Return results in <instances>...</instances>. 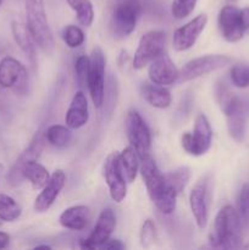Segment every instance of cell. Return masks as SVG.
Returning a JSON list of instances; mask_svg holds the SVG:
<instances>
[{
    "instance_id": "7c38bea8",
    "label": "cell",
    "mask_w": 249,
    "mask_h": 250,
    "mask_svg": "<svg viewBox=\"0 0 249 250\" xmlns=\"http://www.w3.org/2000/svg\"><path fill=\"white\" fill-rule=\"evenodd\" d=\"M27 70L17 59L5 56L0 61V85L17 93H24L27 88Z\"/></svg>"
},
{
    "instance_id": "5bb4252c",
    "label": "cell",
    "mask_w": 249,
    "mask_h": 250,
    "mask_svg": "<svg viewBox=\"0 0 249 250\" xmlns=\"http://www.w3.org/2000/svg\"><path fill=\"white\" fill-rule=\"evenodd\" d=\"M116 229V216L111 208H105L99 214L94 229L87 238L81 241V247L83 249L100 248L107 239L111 238Z\"/></svg>"
},
{
    "instance_id": "74e56055",
    "label": "cell",
    "mask_w": 249,
    "mask_h": 250,
    "mask_svg": "<svg viewBox=\"0 0 249 250\" xmlns=\"http://www.w3.org/2000/svg\"><path fill=\"white\" fill-rule=\"evenodd\" d=\"M10 243V236L5 232L0 231V249H4L9 246Z\"/></svg>"
},
{
    "instance_id": "83f0119b",
    "label": "cell",
    "mask_w": 249,
    "mask_h": 250,
    "mask_svg": "<svg viewBox=\"0 0 249 250\" xmlns=\"http://www.w3.org/2000/svg\"><path fill=\"white\" fill-rule=\"evenodd\" d=\"M22 209L19 203L10 195L0 193V220L4 222H14L20 219Z\"/></svg>"
},
{
    "instance_id": "8d00e7d4",
    "label": "cell",
    "mask_w": 249,
    "mask_h": 250,
    "mask_svg": "<svg viewBox=\"0 0 249 250\" xmlns=\"http://www.w3.org/2000/svg\"><path fill=\"white\" fill-rule=\"evenodd\" d=\"M242 12V21L246 31H249V7H244L241 10Z\"/></svg>"
},
{
    "instance_id": "d4e9b609",
    "label": "cell",
    "mask_w": 249,
    "mask_h": 250,
    "mask_svg": "<svg viewBox=\"0 0 249 250\" xmlns=\"http://www.w3.org/2000/svg\"><path fill=\"white\" fill-rule=\"evenodd\" d=\"M139 156L131 146H126L124 150L120 153V167L124 173V180L127 183H132L137 177V173L139 171Z\"/></svg>"
},
{
    "instance_id": "60d3db41",
    "label": "cell",
    "mask_w": 249,
    "mask_h": 250,
    "mask_svg": "<svg viewBox=\"0 0 249 250\" xmlns=\"http://www.w3.org/2000/svg\"><path fill=\"white\" fill-rule=\"evenodd\" d=\"M229 1H237V0H229Z\"/></svg>"
},
{
    "instance_id": "52a82bcc",
    "label": "cell",
    "mask_w": 249,
    "mask_h": 250,
    "mask_svg": "<svg viewBox=\"0 0 249 250\" xmlns=\"http://www.w3.org/2000/svg\"><path fill=\"white\" fill-rule=\"evenodd\" d=\"M141 15V5L136 0H124L116 5L111 16V31L115 38L124 39L134 31Z\"/></svg>"
},
{
    "instance_id": "5b68a950",
    "label": "cell",
    "mask_w": 249,
    "mask_h": 250,
    "mask_svg": "<svg viewBox=\"0 0 249 250\" xmlns=\"http://www.w3.org/2000/svg\"><path fill=\"white\" fill-rule=\"evenodd\" d=\"M166 33L163 31H149L139 39L133 56V68L142 70L151 61L165 54Z\"/></svg>"
},
{
    "instance_id": "484cf974",
    "label": "cell",
    "mask_w": 249,
    "mask_h": 250,
    "mask_svg": "<svg viewBox=\"0 0 249 250\" xmlns=\"http://www.w3.org/2000/svg\"><path fill=\"white\" fill-rule=\"evenodd\" d=\"M46 142L50 146H56V148H63L70 143L72 134H71V128L62 125H53L48 127L44 132Z\"/></svg>"
},
{
    "instance_id": "4dcf8cb0",
    "label": "cell",
    "mask_w": 249,
    "mask_h": 250,
    "mask_svg": "<svg viewBox=\"0 0 249 250\" xmlns=\"http://www.w3.org/2000/svg\"><path fill=\"white\" fill-rule=\"evenodd\" d=\"M62 39L66 45L71 49H76L84 43V32L75 24H68L62 32Z\"/></svg>"
},
{
    "instance_id": "ba28073f",
    "label": "cell",
    "mask_w": 249,
    "mask_h": 250,
    "mask_svg": "<svg viewBox=\"0 0 249 250\" xmlns=\"http://www.w3.org/2000/svg\"><path fill=\"white\" fill-rule=\"evenodd\" d=\"M232 62V59L227 55H204L200 58H195L188 61L185 66L180 70L177 83L188 82L202 76L208 75L210 72L226 67Z\"/></svg>"
},
{
    "instance_id": "ffe728a7",
    "label": "cell",
    "mask_w": 249,
    "mask_h": 250,
    "mask_svg": "<svg viewBox=\"0 0 249 250\" xmlns=\"http://www.w3.org/2000/svg\"><path fill=\"white\" fill-rule=\"evenodd\" d=\"M89 120L88 100L82 90L76 92L65 116V124L68 128L78 129L84 126Z\"/></svg>"
},
{
    "instance_id": "f1b7e54d",
    "label": "cell",
    "mask_w": 249,
    "mask_h": 250,
    "mask_svg": "<svg viewBox=\"0 0 249 250\" xmlns=\"http://www.w3.org/2000/svg\"><path fill=\"white\" fill-rule=\"evenodd\" d=\"M76 81L81 89L87 87L90 73V58L87 55H80L75 61Z\"/></svg>"
},
{
    "instance_id": "6da1fadb",
    "label": "cell",
    "mask_w": 249,
    "mask_h": 250,
    "mask_svg": "<svg viewBox=\"0 0 249 250\" xmlns=\"http://www.w3.org/2000/svg\"><path fill=\"white\" fill-rule=\"evenodd\" d=\"M139 171L143 177L146 192L151 202L164 215H171L176 210L177 192L170 186L165 175L159 170L158 165L150 155L141 159Z\"/></svg>"
},
{
    "instance_id": "4fadbf2b",
    "label": "cell",
    "mask_w": 249,
    "mask_h": 250,
    "mask_svg": "<svg viewBox=\"0 0 249 250\" xmlns=\"http://www.w3.org/2000/svg\"><path fill=\"white\" fill-rule=\"evenodd\" d=\"M217 24L222 38L228 43L241 41L247 32L242 21L241 9L234 5H226L220 10Z\"/></svg>"
},
{
    "instance_id": "cb8c5ba5",
    "label": "cell",
    "mask_w": 249,
    "mask_h": 250,
    "mask_svg": "<svg viewBox=\"0 0 249 250\" xmlns=\"http://www.w3.org/2000/svg\"><path fill=\"white\" fill-rule=\"evenodd\" d=\"M23 180H27L32 185L34 189H42L50 180L49 171L44 167L38 160H33L27 163L22 168Z\"/></svg>"
},
{
    "instance_id": "7402d4cb",
    "label": "cell",
    "mask_w": 249,
    "mask_h": 250,
    "mask_svg": "<svg viewBox=\"0 0 249 250\" xmlns=\"http://www.w3.org/2000/svg\"><path fill=\"white\" fill-rule=\"evenodd\" d=\"M12 36H14L15 42L19 45V48L26 54L28 60L32 63H36V43H34L33 38H32L31 33H29L28 28L24 24L20 23V22L14 21L11 24Z\"/></svg>"
},
{
    "instance_id": "f35d334b",
    "label": "cell",
    "mask_w": 249,
    "mask_h": 250,
    "mask_svg": "<svg viewBox=\"0 0 249 250\" xmlns=\"http://www.w3.org/2000/svg\"><path fill=\"white\" fill-rule=\"evenodd\" d=\"M41 248H43V249H50V247H48V246H38V247H36V249H41Z\"/></svg>"
},
{
    "instance_id": "ab89813d",
    "label": "cell",
    "mask_w": 249,
    "mask_h": 250,
    "mask_svg": "<svg viewBox=\"0 0 249 250\" xmlns=\"http://www.w3.org/2000/svg\"><path fill=\"white\" fill-rule=\"evenodd\" d=\"M2 172H4V166H2L1 164H0V175H1Z\"/></svg>"
},
{
    "instance_id": "b9f144b4",
    "label": "cell",
    "mask_w": 249,
    "mask_h": 250,
    "mask_svg": "<svg viewBox=\"0 0 249 250\" xmlns=\"http://www.w3.org/2000/svg\"><path fill=\"white\" fill-rule=\"evenodd\" d=\"M0 5H1V0H0Z\"/></svg>"
},
{
    "instance_id": "9c48e42d",
    "label": "cell",
    "mask_w": 249,
    "mask_h": 250,
    "mask_svg": "<svg viewBox=\"0 0 249 250\" xmlns=\"http://www.w3.org/2000/svg\"><path fill=\"white\" fill-rule=\"evenodd\" d=\"M90 73L88 90L95 107H102L105 102V66L106 59L99 46H95L90 54Z\"/></svg>"
},
{
    "instance_id": "3957f363",
    "label": "cell",
    "mask_w": 249,
    "mask_h": 250,
    "mask_svg": "<svg viewBox=\"0 0 249 250\" xmlns=\"http://www.w3.org/2000/svg\"><path fill=\"white\" fill-rule=\"evenodd\" d=\"M27 28L34 43L48 55L55 51V39L44 9V0H24Z\"/></svg>"
},
{
    "instance_id": "8fae6325",
    "label": "cell",
    "mask_w": 249,
    "mask_h": 250,
    "mask_svg": "<svg viewBox=\"0 0 249 250\" xmlns=\"http://www.w3.org/2000/svg\"><path fill=\"white\" fill-rule=\"evenodd\" d=\"M103 172L111 199L115 203L124 202L127 195V181L124 180L120 167V153L114 151L107 155L104 161Z\"/></svg>"
},
{
    "instance_id": "f546056e",
    "label": "cell",
    "mask_w": 249,
    "mask_h": 250,
    "mask_svg": "<svg viewBox=\"0 0 249 250\" xmlns=\"http://www.w3.org/2000/svg\"><path fill=\"white\" fill-rule=\"evenodd\" d=\"M166 180L170 183L171 187L177 192V194L185 190L186 186H187L188 181L190 178V170L188 167H180L177 170L168 172L165 175Z\"/></svg>"
},
{
    "instance_id": "603a6c76",
    "label": "cell",
    "mask_w": 249,
    "mask_h": 250,
    "mask_svg": "<svg viewBox=\"0 0 249 250\" xmlns=\"http://www.w3.org/2000/svg\"><path fill=\"white\" fill-rule=\"evenodd\" d=\"M143 95L146 103L155 109H167L172 103L170 90L164 85H158L154 84V83L145 84Z\"/></svg>"
},
{
    "instance_id": "d6986e66",
    "label": "cell",
    "mask_w": 249,
    "mask_h": 250,
    "mask_svg": "<svg viewBox=\"0 0 249 250\" xmlns=\"http://www.w3.org/2000/svg\"><path fill=\"white\" fill-rule=\"evenodd\" d=\"M66 183V175L62 170L54 171L45 186L42 188V192L37 195L34 200V210L37 212H45L53 207L58 199L59 194L63 189Z\"/></svg>"
},
{
    "instance_id": "836d02e7",
    "label": "cell",
    "mask_w": 249,
    "mask_h": 250,
    "mask_svg": "<svg viewBox=\"0 0 249 250\" xmlns=\"http://www.w3.org/2000/svg\"><path fill=\"white\" fill-rule=\"evenodd\" d=\"M238 214L243 226L249 227V183L244 185L239 192Z\"/></svg>"
},
{
    "instance_id": "1f68e13d",
    "label": "cell",
    "mask_w": 249,
    "mask_h": 250,
    "mask_svg": "<svg viewBox=\"0 0 249 250\" xmlns=\"http://www.w3.org/2000/svg\"><path fill=\"white\" fill-rule=\"evenodd\" d=\"M231 82L237 88L249 87V65L246 63H236L229 71Z\"/></svg>"
},
{
    "instance_id": "d590c367",
    "label": "cell",
    "mask_w": 249,
    "mask_h": 250,
    "mask_svg": "<svg viewBox=\"0 0 249 250\" xmlns=\"http://www.w3.org/2000/svg\"><path fill=\"white\" fill-rule=\"evenodd\" d=\"M100 248L107 249V250H121L124 248V246L121 243V241H119V239L110 238V239H107V241L105 242V243L103 244Z\"/></svg>"
},
{
    "instance_id": "30bf717a",
    "label": "cell",
    "mask_w": 249,
    "mask_h": 250,
    "mask_svg": "<svg viewBox=\"0 0 249 250\" xmlns=\"http://www.w3.org/2000/svg\"><path fill=\"white\" fill-rule=\"evenodd\" d=\"M210 200H211V187L208 176L200 178L193 187L189 194V207L195 224L200 229H204L209 221Z\"/></svg>"
},
{
    "instance_id": "e0dca14e",
    "label": "cell",
    "mask_w": 249,
    "mask_h": 250,
    "mask_svg": "<svg viewBox=\"0 0 249 250\" xmlns=\"http://www.w3.org/2000/svg\"><path fill=\"white\" fill-rule=\"evenodd\" d=\"M180 70L167 54H163L149 63L148 76L151 83L158 85H172L177 83Z\"/></svg>"
},
{
    "instance_id": "ac0fdd59",
    "label": "cell",
    "mask_w": 249,
    "mask_h": 250,
    "mask_svg": "<svg viewBox=\"0 0 249 250\" xmlns=\"http://www.w3.org/2000/svg\"><path fill=\"white\" fill-rule=\"evenodd\" d=\"M227 119V128L232 138L237 142H242L246 136L247 111L243 102L234 95L233 99L222 109Z\"/></svg>"
},
{
    "instance_id": "4316f807",
    "label": "cell",
    "mask_w": 249,
    "mask_h": 250,
    "mask_svg": "<svg viewBox=\"0 0 249 250\" xmlns=\"http://www.w3.org/2000/svg\"><path fill=\"white\" fill-rule=\"evenodd\" d=\"M71 9L75 11L77 21L82 26H92L94 21V9L90 0H66Z\"/></svg>"
},
{
    "instance_id": "9a60e30c",
    "label": "cell",
    "mask_w": 249,
    "mask_h": 250,
    "mask_svg": "<svg viewBox=\"0 0 249 250\" xmlns=\"http://www.w3.org/2000/svg\"><path fill=\"white\" fill-rule=\"evenodd\" d=\"M45 136L42 131H38L34 137L32 138L29 146L24 149L23 153L17 158V160L15 161L14 165L10 168L9 173H7L6 178L9 181V183L11 186H17L22 182L23 180V176H22V168L26 165L27 163L33 160H38L41 158L42 153L44 150V146H45Z\"/></svg>"
},
{
    "instance_id": "8992f818",
    "label": "cell",
    "mask_w": 249,
    "mask_h": 250,
    "mask_svg": "<svg viewBox=\"0 0 249 250\" xmlns=\"http://www.w3.org/2000/svg\"><path fill=\"white\" fill-rule=\"evenodd\" d=\"M126 134L129 146L136 150L139 159L150 155L151 134L148 125L143 120L138 111L131 110L126 116Z\"/></svg>"
},
{
    "instance_id": "d6a6232c",
    "label": "cell",
    "mask_w": 249,
    "mask_h": 250,
    "mask_svg": "<svg viewBox=\"0 0 249 250\" xmlns=\"http://www.w3.org/2000/svg\"><path fill=\"white\" fill-rule=\"evenodd\" d=\"M198 0H172L171 14L176 20H183L189 16L195 9Z\"/></svg>"
},
{
    "instance_id": "277c9868",
    "label": "cell",
    "mask_w": 249,
    "mask_h": 250,
    "mask_svg": "<svg viewBox=\"0 0 249 250\" xmlns=\"http://www.w3.org/2000/svg\"><path fill=\"white\" fill-rule=\"evenodd\" d=\"M181 143L183 150L193 156H202L209 150L212 143V128L204 114L198 115L193 132H186Z\"/></svg>"
},
{
    "instance_id": "44dd1931",
    "label": "cell",
    "mask_w": 249,
    "mask_h": 250,
    "mask_svg": "<svg viewBox=\"0 0 249 250\" xmlns=\"http://www.w3.org/2000/svg\"><path fill=\"white\" fill-rule=\"evenodd\" d=\"M90 209L85 205H75L63 210L59 217V222L63 229L71 231H83L90 221Z\"/></svg>"
},
{
    "instance_id": "2e32d148",
    "label": "cell",
    "mask_w": 249,
    "mask_h": 250,
    "mask_svg": "<svg viewBox=\"0 0 249 250\" xmlns=\"http://www.w3.org/2000/svg\"><path fill=\"white\" fill-rule=\"evenodd\" d=\"M208 24V16L200 14L173 32L172 46L177 51H186L192 48Z\"/></svg>"
},
{
    "instance_id": "7a4b0ae2",
    "label": "cell",
    "mask_w": 249,
    "mask_h": 250,
    "mask_svg": "<svg viewBox=\"0 0 249 250\" xmlns=\"http://www.w3.org/2000/svg\"><path fill=\"white\" fill-rule=\"evenodd\" d=\"M242 220L238 211L231 205H225L215 216L209 242L215 248L233 249L242 243Z\"/></svg>"
},
{
    "instance_id": "e575fe53",
    "label": "cell",
    "mask_w": 249,
    "mask_h": 250,
    "mask_svg": "<svg viewBox=\"0 0 249 250\" xmlns=\"http://www.w3.org/2000/svg\"><path fill=\"white\" fill-rule=\"evenodd\" d=\"M156 236H158V232H156L155 222L151 219H146L141 229L142 247H144V248H150L155 243Z\"/></svg>"
}]
</instances>
